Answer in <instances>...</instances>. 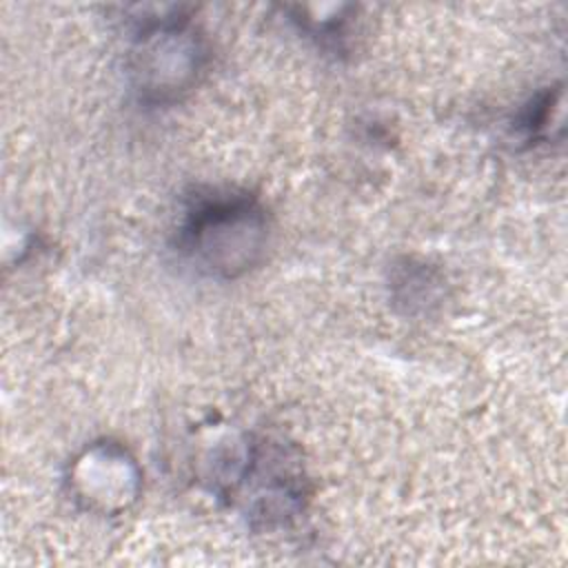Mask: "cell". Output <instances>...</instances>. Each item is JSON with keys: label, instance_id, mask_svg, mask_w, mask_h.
<instances>
[{"label": "cell", "instance_id": "6da1fadb", "mask_svg": "<svg viewBox=\"0 0 568 568\" xmlns=\"http://www.w3.org/2000/svg\"><path fill=\"white\" fill-rule=\"evenodd\" d=\"M266 242L264 211L246 195L200 200L186 217L184 244L211 273L237 275L251 268Z\"/></svg>", "mask_w": 568, "mask_h": 568}]
</instances>
